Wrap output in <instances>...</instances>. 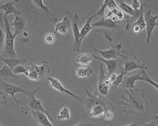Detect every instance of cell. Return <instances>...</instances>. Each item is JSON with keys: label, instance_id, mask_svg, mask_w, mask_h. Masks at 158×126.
<instances>
[{"label": "cell", "instance_id": "d6a6232c", "mask_svg": "<svg viewBox=\"0 0 158 126\" xmlns=\"http://www.w3.org/2000/svg\"><path fill=\"white\" fill-rule=\"evenodd\" d=\"M106 8H107L106 4L105 1H104L103 3L101 4V7L100 10L97 13H95L93 16H91L90 17L94 19V18L97 17V16H104V14H105V10H106Z\"/></svg>", "mask_w": 158, "mask_h": 126}, {"label": "cell", "instance_id": "5bb4252c", "mask_svg": "<svg viewBox=\"0 0 158 126\" xmlns=\"http://www.w3.org/2000/svg\"><path fill=\"white\" fill-rule=\"evenodd\" d=\"M19 2L20 1L19 0H13L8 1L3 4H0V10L4 11V14L2 16V18L6 17L8 15L11 14H15V16L22 15V13L15 7V5Z\"/></svg>", "mask_w": 158, "mask_h": 126}, {"label": "cell", "instance_id": "8d00e7d4", "mask_svg": "<svg viewBox=\"0 0 158 126\" xmlns=\"http://www.w3.org/2000/svg\"><path fill=\"white\" fill-rule=\"evenodd\" d=\"M5 42V34L2 29L0 27V51L3 48Z\"/></svg>", "mask_w": 158, "mask_h": 126}, {"label": "cell", "instance_id": "484cf974", "mask_svg": "<svg viewBox=\"0 0 158 126\" xmlns=\"http://www.w3.org/2000/svg\"><path fill=\"white\" fill-rule=\"evenodd\" d=\"M71 112L68 107H64L58 114L57 118L60 121L68 120L71 118Z\"/></svg>", "mask_w": 158, "mask_h": 126}, {"label": "cell", "instance_id": "d590c367", "mask_svg": "<svg viewBox=\"0 0 158 126\" xmlns=\"http://www.w3.org/2000/svg\"><path fill=\"white\" fill-rule=\"evenodd\" d=\"M142 1L140 0H133L132 1L131 4V8L133 9L134 11H136L137 10L140 9L141 6H142Z\"/></svg>", "mask_w": 158, "mask_h": 126}, {"label": "cell", "instance_id": "2e32d148", "mask_svg": "<svg viewBox=\"0 0 158 126\" xmlns=\"http://www.w3.org/2000/svg\"><path fill=\"white\" fill-rule=\"evenodd\" d=\"M33 119L35 121L36 123L40 126H53L51 121L48 117V116L42 112H30Z\"/></svg>", "mask_w": 158, "mask_h": 126}, {"label": "cell", "instance_id": "836d02e7", "mask_svg": "<svg viewBox=\"0 0 158 126\" xmlns=\"http://www.w3.org/2000/svg\"><path fill=\"white\" fill-rule=\"evenodd\" d=\"M55 35L52 33L47 34L44 37V41L47 44H49V45L52 44L53 42H55Z\"/></svg>", "mask_w": 158, "mask_h": 126}, {"label": "cell", "instance_id": "6da1fadb", "mask_svg": "<svg viewBox=\"0 0 158 126\" xmlns=\"http://www.w3.org/2000/svg\"><path fill=\"white\" fill-rule=\"evenodd\" d=\"M127 97L122 96V100L116 104L124 106L123 112L127 114L135 115L139 117L145 116L149 110V104L145 97V92L139 89H126Z\"/></svg>", "mask_w": 158, "mask_h": 126}, {"label": "cell", "instance_id": "44dd1931", "mask_svg": "<svg viewBox=\"0 0 158 126\" xmlns=\"http://www.w3.org/2000/svg\"><path fill=\"white\" fill-rule=\"evenodd\" d=\"M118 25L116 24L111 19H107L104 17L102 18L99 21L91 23V26L94 27H106V28H115Z\"/></svg>", "mask_w": 158, "mask_h": 126}, {"label": "cell", "instance_id": "ba28073f", "mask_svg": "<svg viewBox=\"0 0 158 126\" xmlns=\"http://www.w3.org/2000/svg\"><path fill=\"white\" fill-rule=\"evenodd\" d=\"M122 43H117L111 46L110 49L107 50H99L96 48H94V50L95 52L100 54L105 60H116L117 58L121 57L123 59H127V57L122 54L123 51L122 49Z\"/></svg>", "mask_w": 158, "mask_h": 126}, {"label": "cell", "instance_id": "7402d4cb", "mask_svg": "<svg viewBox=\"0 0 158 126\" xmlns=\"http://www.w3.org/2000/svg\"><path fill=\"white\" fill-rule=\"evenodd\" d=\"M94 57L92 55L87 53L80 54L76 57L75 61L78 64L82 66H88L93 60Z\"/></svg>", "mask_w": 158, "mask_h": 126}, {"label": "cell", "instance_id": "52a82bcc", "mask_svg": "<svg viewBox=\"0 0 158 126\" xmlns=\"http://www.w3.org/2000/svg\"><path fill=\"white\" fill-rule=\"evenodd\" d=\"M0 91L3 92L4 94H7L8 95H10V96L12 97V98H13V100H15V103L17 105V107L19 109V110L20 109L19 102L15 97V94L18 93H22L28 96L30 92L26 90L25 89H23L22 87L7 83L6 81H4L2 78H0Z\"/></svg>", "mask_w": 158, "mask_h": 126}, {"label": "cell", "instance_id": "9c48e42d", "mask_svg": "<svg viewBox=\"0 0 158 126\" xmlns=\"http://www.w3.org/2000/svg\"><path fill=\"white\" fill-rule=\"evenodd\" d=\"M152 11L151 10L146 11L145 15L144 17V19L145 21V24L146 28V35H147V39H146V45H149L150 40H151L152 33L154 29L156 28L158 26V22L156 20L158 18V15H152Z\"/></svg>", "mask_w": 158, "mask_h": 126}, {"label": "cell", "instance_id": "277c9868", "mask_svg": "<svg viewBox=\"0 0 158 126\" xmlns=\"http://www.w3.org/2000/svg\"><path fill=\"white\" fill-rule=\"evenodd\" d=\"M46 83L43 84V85H41L39 86L38 88H37L35 90L33 91H30L29 92L28 96V103L27 105L23 107H20V111L23 112L24 114H27L28 112H30L31 111H35V112H43L46 114L48 117L49 118L51 121H53V119L51 117L50 114L48 112V110L44 108V107L42 105V103L40 100L37 99L36 98V94L41 89H42L44 85H45Z\"/></svg>", "mask_w": 158, "mask_h": 126}, {"label": "cell", "instance_id": "603a6c76", "mask_svg": "<svg viewBox=\"0 0 158 126\" xmlns=\"http://www.w3.org/2000/svg\"><path fill=\"white\" fill-rule=\"evenodd\" d=\"M93 73L91 67H78L75 69V74L77 77L80 78H85L90 77Z\"/></svg>", "mask_w": 158, "mask_h": 126}, {"label": "cell", "instance_id": "f546056e", "mask_svg": "<svg viewBox=\"0 0 158 126\" xmlns=\"http://www.w3.org/2000/svg\"><path fill=\"white\" fill-rule=\"evenodd\" d=\"M32 2L34 3V4L37 8L41 9L42 10H43L44 11H46L48 13H51V11L48 8V7L44 5V1L43 0H35V1H32Z\"/></svg>", "mask_w": 158, "mask_h": 126}, {"label": "cell", "instance_id": "b9f144b4", "mask_svg": "<svg viewBox=\"0 0 158 126\" xmlns=\"http://www.w3.org/2000/svg\"><path fill=\"white\" fill-rule=\"evenodd\" d=\"M23 37L27 38V37H29V33L27 31H23Z\"/></svg>", "mask_w": 158, "mask_h": 126}, {"label": "cell", "instance_id": "5b68a950", "mask_svg": "<svg viewBox=\"0 0 158 126\" xmlns=\"http://www.w3.org/2000/svg\"><path fill=\"white\" fill-rule=\"evenodd\" d=\"M144 81L149 84L153 86L156 90H158V83L154 81L151 77L148 75L146 70H140V71L135 75H133L130 77H124L123 81V87L126 89H135L136 87L135 84L136 81Z\"/></svg>", "mask_w": 158, "mask_h": 126}, {"label": "cell", "instance_id": "d6986e66", "mask_svg": "<svg viewBox=\"0 0 158 126\" xmlns=\"http://www.w3.org/2000/svg\"><path fill=\"white\" fill-rule=\"evenodd\" d=\"M92 56L101 61H102L106 65V67H107L106 70L107 71V74H106V76L107 77H109L111 74H113L114 72L117 67L116 60H105L95 55H92Z\"/></svg>", "mask_w": 158, "mask_h": 126}, {"label": "cell", "instance_id": "7c38bea8", "mask_svg": "<svg viewBox=\"0 0 158 126\" xmlns=\"http://www.w3.org/2000/svg\"><path fill=\"white\" fill-rule=\"evenodd\" d=\"M72 30L74 37L73 52L79 53L81 44L79 42L80 30L79 28V17L77 14H75L72 22Z\"/></svg>", "mask_w": 158, "mask_h": 126}, {"label": "cell", "instance_id": "cb8c5ba5", "mask_svg": "<svg viewBox=\"0 0 158 126\" xmlns=\"http://www.w3.org/2000/svg\"><path fill=\"white\" fill-rule=\"evenodd\" d=\"M3 77H11L17 80L19 79V77L13 73V70L10 69L5 64H3L2 67L0 69V78Z\"/></svg>", "mask_w": 158, "mask_h": 126}, {"label": "cell", "instance_id": "d4e9b609", "mask_svg": "<svg viewBox=\"0 0 158 126\" xmlns=\"http://www.w3.org/2000/svg\"><path fill=\"white\" fill-rule=\"evenodd\" d=\"M105 112V109L101 105H96L93 107L89 110V116L93 118H98L103 116Z\"/></svg>", "mask_w": 158, "mask_h": 126}, {"label": "cell", "instance_id": "60d3db41", "mask_svg": "<svg viewBox=\"0 0 158 126\" xmlns=\"http://www.w3.org/2000/svg\"><path fill=\"white\" fill-rule=\"evenodd\" d=\"M4 94L3 93V92L2 91H0V97L1 96H4ZM7 103V100L6 99L2 100H0V106H2V105H5Z\"/></svg>", "mask_w": 158, "mask_h": 126}, {"label": "cell", "instance_id": "f1b7e54d", "mask_svg": "<svg viewBox=\"0 0 158 126\" xmlns=\"http://www.w3.org/2000/svg\"><path fill=\"white\" fill-rule=\"evenodd\" d=\"M13 72L15 75H17L19 74H24L27 77L28 76V74H29L27 67H26L25 66H24V65H19L16 66L13 70Z\"/></svg>", "mask_w": 158, "mask_h": 126}, {"label": "cell", "instance_id": "8fae6325", "mask_svg": "<svg viewBox=\"0 0 158 126\" xmlns=\"http://www.w3.org/2000/svg\"><path fill=\"white\" fill-rule=\"evenodd\" d=\"M48 81L50 83V86L52 88H53V89H55L56 91L60 92V93L65 94L66 95H68V96L72 97V98L77 99L79 102L81 101L82 97L78 96L75 95L74 93H73L72 91H69V90L66 89L58 79L53 78V77H48Z\"/></svg>", "mask_w": 158, "mask_h": 126}, {"label": "cell", "instance_id": "4fadbf2b", "mask_svg": "<svg viewBox=\"0 0 158 126\" xmlns=\"http://www.w3.org/2000/svg\"><path fill=\"white\" fill-rule=\"evenodd\" d=\"M135 60H127L123 62V71H124L125 73H127L136 69L148 70V67L145 65V64L141 63L140 60H139L136 57H135Z\"/></svg>", "mask_w": 158, "mask_h": 126}, {"label": "cell", "instance_id": "9a60e30c", "mask_svg": "<svg viewBox=\"0 0 158 126\" xmlns=\"http://www.w3.org/2000/svg\"><path fill=\"white\" fill-rule=\"evenodd\" d=\"M71 30V22L69 17L66 15L63 20L60 22H57L55 26V33L60 34L61 35H66Z\"/></svg>", "mask_w": 158, "mask_h": 126}, {"label": "cell", "instance_id": "8992f818", "mask_svg": "<svg viewBox=\"0 0 158 126\" xmlns=\"http://www.w3.org/2000/svg\"><path fill=\"white\" fill-rule=\"evenodd\" d=\"M29 74L27 77L31 80H40L46 77L50 72L51 68L48 61L43 60L41 65H37L33 61L30 63V65L27 67Z\"/></svg>", "mask_w": 158, "mask_h": 126}, {"label": "cell", "instance_id": "ab89813d", "mask_svg": "<svg viewBox=\"0 0 158 126\" xmlns=\"http://www.w3.org/2000/svg\"><path fill=\"white\" fill-rule=\"evenodd\" d=\"M117 76H118V75H117V74L113 73V74H111L108 77V78H109L110 81L111 82V83L115 81V80H116V78H117Z\"/></svg>", "mask_w": 158, "mask_h": 126}, {"label": "cell", "instance_id": "83f0119b", "mask_svg": "<svg viewBox=\"0 0 158 126\" xmlns=\"http://www.w3.org/2000/svg\"><path fill=\"white\" fill-rule=\"evenodd\" d=\"M126 73H125L124 71H122V73L120 74L117 76L116 80L114 82L112 83L110 87L112 88L113 90H114L115 89H117L118 87V86L122 83L124 77V75L126 74Z\"/></svg>", "mask_w": 158, "mask_h": 126}, {"label": "cell", "instance_id": "ac0fdd59", "mask_svg": "<svg viewBox=\"0 0 158 126\" xmlns=\"http://www.w3.org/2000/svg\"><path fill=\"white\" fill-rule=\"evenodd\" d=\"M11 26L15 28L14 33H17L19 35L26 26V20L22 15H15Z\"/></svg>", "mask_w": 158, "mask_h": 126}, {"label": "cell", "instance_id": "7bdbcfd3", "mask_svg": "<svg viewBox=\"0 0 158 126\" xmlns=\"http://www.w3.org/2000/svg\"><path fill=\"white\" fill-rule=\"evenodd\" d=\"M137 125H138L137 123H133V124H129V125L125 126H137Z\"/></svg>", "mask_w": 158, "mask_h": 126}, {"label": "cell", "instance_id": "f35d334b", "mask_svg": "<svg viewBox=\"0 0 158 126\" xmlns=\"http://www.w3.org/2000/svg\"><path fill=\"white\" fill-rule=\"evenodd\" d=\"M74 126H99L97 124L91 123H84V122H81L79 123L78 124H76Z\"/></svg>", "mask_w": 158, "mask_h": 126}, {"label": "cell", "instance_id": "4dcf8cb0", "mask_svg": "<svg viewBox=\"0 0 158 126\" xmlns=\"http://www.w3.org/2000/svg\"><path fill=\"white\" fill-rule=\"evenodd\" d=\"M114 16L118 22L125 20L126 17L125 13H123L122 11H121L120 10H114Z\"/></svg>", "mask_w": 158, "mask_h": 126}, {"label": "cell", "instance_id": "e575fe53", "mask_svg": "<svg viewBox=\"0 0 158 126\" xmlns=\"http://www.w3.org/2000/svg\"><path fill=\"white\" fill-rule=\"evenodd\" d=\"M103 118L106 121H111L113 119L114 117V112L108 110L106 111L103 114Z\"/></svg>", "mask_w": 158, "mask_h": 126}, {"label": "cell", "instance_id": "1f68e13d", "mask_svg": "<svg viewBox=\"0 0 158 126\" xmlns=\"http://www.w3.org/2000/svg\"><path fill=\"white\" fill-rule=\"evenodd\" d=\"M107 8H108V10H119L118 6L116 4L115 1L113 0H105L104 1Z\"/></svg>", "mask_w": 158, "mask_h": 126}, {"label": "cell", "instance_id": "4316f807", "mask_svg": "<svg viewBox=\"0 0 158 126\" xmlns=\"http://www.w3.org/2000/svg\"><path fill=\"white\" fill-rule=\"evenodd\" d=\"M118 5V8H120L119 10L122 11L123 13H126V14H129L131 16H133L135 14V11L133 10V9L131 6L125 3L124 1H120Z\"/></svg>", "mask_w": 158, "mask_h": 126}, {"label": "cell", "instance_id": "3957f363", "mask_svg": "<svg viewBox=\"0 0 158 126\" xmlns=\"http://www.w3.org/2000/svg\"><path fill=\"white\" fill-rule=\"evenodd\" d=\"M5 26V42L4 49L0 56L1 58H17V54L15 50V39L19 35L17 33H13L10 28V24L8 19V17L2 18Z\"/></svg>", "mask_w": 158, "mask_h": 126}, {"label": "cell", "instance_id": "e0dca14e", "mask_svg": "<svg viewBox=\"0 0 158 126\" xmlns=\"http://www.w3.org/2000/svg\"><path fill=\"white\" fill-rule=\"evenodd\" d=\"M0 61L6 64L8 67L13 70L16 66L19 65H24L26 62V58H1Z\"/></svg>", "mask_w": 158, "mask_h": 126}, {"label": "cell", "instance_id": "ffe728a7", "mask_svg": "<svg viewBox=\"0 0 158 126\" xmlns=\"http://www.w3.org/2000/svg\"><path fill=\"white\" fill-rule=\"evenodd\" d=\"M87 19V21H86L85 24L84 26L81 28L80 31V39H79V42L81 44L82 41L85 39V37L88 35V34L90 32V31L93 29V27L91 26V22L93 21V18H91L90 17H84L82 18L84 19Z\"/></svg>", "mask_w": 158, "mask_h": 126}, {"label": "cell", "instance_id": "30bf717a", "mask_svg": "<svg viewBox=\"0 0 158 126\" xmlns=\"http://www.w3.org/2000/svg\"><path fill=\"white\" fill-rule=\"evenodd\" d=\"M111 84L112 83L110 81L108 77L105 74V71L103 69V64L101 63L100 65L99 81L97 87V89L98 90V92L101 96H106L108 94Z\"/></svg>", "mask_w": 158, "mask_h": 126}, {"label": "cell", "instance_id": "ee69618b", "mask_svg": "<svg viewBox=\"0 0 158 126\" xmlns=\"http://www.w3.org/2000/svg\"><path fill=\"white\" fill-rule=\"evenodd\" d=\"M0 126H2V124H1V119H0Z\"/></svg>", "mask_w": 158, "mask_h": 126}, {"label": "cell", "instance_id": "7a4b0ae2", "mask_svg": "<svg viewBox=\"0 0 158 126\" xmlns=\"http://www.w3.org/2000/svg\"><path fill=\"white\" fill-rule=\"evenodd\" d=\"M80 103L82 104L83 109L85 110H90L94 106L101 105L104 108L105 112L108 110L115 112V106L113 103L105 96H101L97 90L94 94L91 93L86 86L85 87V95L82 97Z\"/></svg>", "mask_w": 158, "mask_h": 126}, {"label": "cell", "instance_id": "74e56055", "mask_svg": "<svg viewBox=\"0 0 158 126\" xmlns=\"http://www.w3.org/2000/svg\"><path fill=\"white\" fill-rule=\"evenodd\" d=\"M140 121H141V123L142 124L143 126H157V121L156 120H152L148 123H144L141 119H140Z\"/></svg>", "mask_w": 158, "mask_h": 126}]
</instances>
